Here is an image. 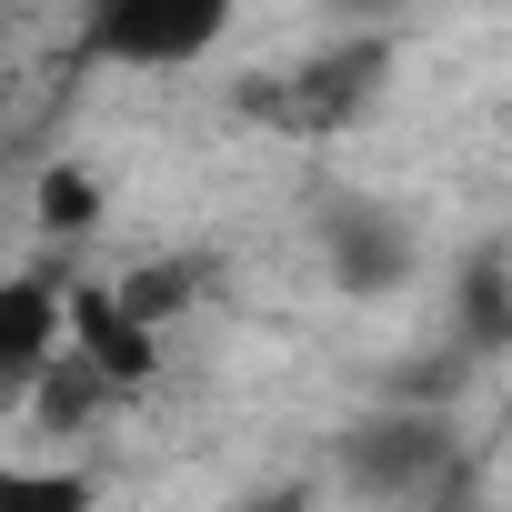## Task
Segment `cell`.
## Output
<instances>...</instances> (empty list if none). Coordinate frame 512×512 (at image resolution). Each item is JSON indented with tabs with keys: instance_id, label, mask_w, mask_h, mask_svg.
<instances>
[{
	"instance_id": "10",
	"label": "cell",
	"mask_w": 512,
	"mask_h": 512,
	"mask_svg": "<svg viewBox=\"0 0 512 512\" xmlns=\"http://www.w3.org/2000/svg\"><path fill=\"white\" fill-rule=\"evenodd\" d=\"M332 11H342V21H392L402 0H332Z\"/></svg>"
},
{
	"instance_id": "6",
	"label": "cell",
	"mask_w": 512,
	"mask_h": 512,
	"mask_svg": "<svg viewBox=\"0 0 512 512\" xmlns=\"http://www.w3.org/2000/svg\"><path fill=\"white\" fill-rule=\"evenodd\" d=\"M382 81V41H342V51H322L302 81H282V91H262V111H282V121H302V131H322V121H342L362 91Z\"/></svg>"
},
{
	"instance_id": "4",
	"label": "cell",
	"mask_w": 512,
	"mask_h": 512,
	"mask_svg": "<svg viewBox=\"0 0 512 512\" xmlns=\"http://www.w3.org/2000/svg\"><path fill=\"white\" fill-rule=\"evenodd\" d=\"M61 362H71V282L0 272V402H31Z\"/></svg>"
},
{
	"instance_id": "8",
	"label": "cell",
	"mask_w": 512,
	"mask_h": 512,
	"mask_svg": "<svg viewBox=\"0 0 512 512\" xmlns=\"http://www.w3.org/2000/svg\"><path fill=\"white\" fill-rule=\"evenodd\" d=\"M91 221H101V181L71 171V161H51V171H41V231L71 241V231H91Z\"/></svg>"
},
{
	"instance_id": "5",
	"label": "cell",
	"mask_w": 512,
	"mask_h": 512,
	"mask_svg": "<svg viewBox=\"0 0 512 512\" xmlns=\"http://www.w3.org/2000/svg\"><path fill=\"white\" fill-rule=\"evenodd\" d=\"M71 352L111 382V392H141L161 372V322H141L121 302V282H71Z\"/></svg>"
},
{
	"instance_id": "11",
	"label": "cell",
	"mask_w": 512,
	"mask_h": 512,
	"mask_svg": "<svg viewBox=\"0 0 512 512\" xmlns=\"http://www.w3.org/2000/svg\"><path fill=\"white\" fill-rule=\"evenodd\" d=\"M81 11H91V0H81Z\"/></svg>"
},
{
	"instance_id": "1",
	"label": "cell",
	"mask_w": 512,
	"mask_h": 512,
	"mask_svg": "<svg viewBox=\"0 0 512 512\" xmlns=\"http://www.w3.org/2000/svg\"><path fill=\"white\" fill-rule=\"evenodd\" d=\"M342 482L362 502H382V512H442L462 492V432L442 412H422V402H392L342 442Z\"/></svg>"
},
{
	"instance_id": "3",
	"label": "cell",
	"mask_w": 512,
	"mask_h": 512,
	"mask_svg": "<svg viewBox=\"0 0 512 512\" xmlns=\"http://www.w3.org/2000/svg\"><path fill=\"white\" fill-rule=\"evenodd\" d=\"M322 272L342 302H392L422 272V241L392 201H322Z\"/></svg>"
},
{
	"instance_id": "7",
	"label": "cell",
	"mask_w": 512,
	"mask_h": 512,
	"mask_svg": "<svg viewBox=\"0 0 512 512\" xmlns=\"http://www.w3.org/2000/svg\"><path fill=\"white\" fill-rule=\"evenodd\" d=\"M0 512H101V472H81V462H0Z\"/></svg>"
},
{
	"instance_id": "9",
	"label": "cell",
	"mask_w": 512,
	"mask_h": 512,
	"mask_svg": "<svg viewBox=\"0 0 512 512\" xmlns=\"http://www.w3.org/2000/svg\"><path fill=\"white\" fill-rule=\"evenodd\" d=\"M231 512H322V492H312L302 472H282V482H251V492H241Z\"/></svg>"
},
{
	"instance_id": "2",
	"label": "cell",
	"mask_w": 512,
	"mask_h": 512,
	"mask_svg": "<svg viewBox=\"0 0 512 512\" xmlns=\"http://www.w3.org/2000/svg\"><path fill=\"white\" fill-rule=\"evenodd\" d=\"M241 31V0H91L81 61L101 71H191Z\"/></svg>"
}]
</instances>
